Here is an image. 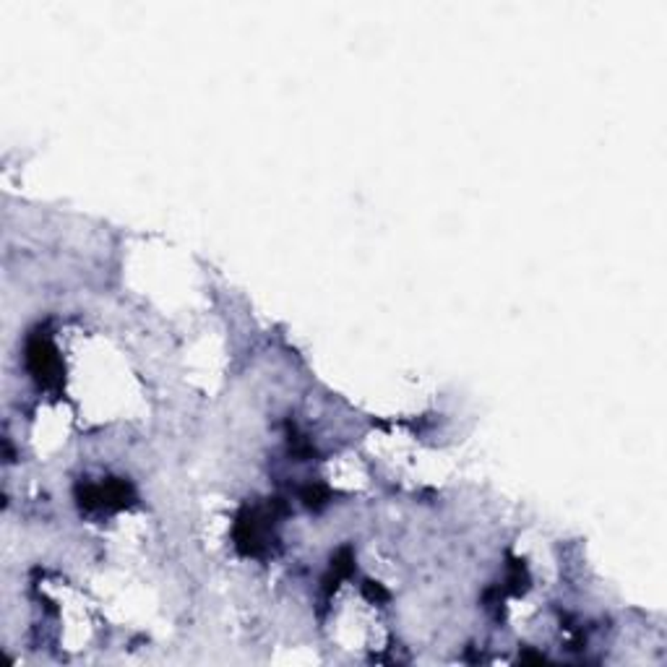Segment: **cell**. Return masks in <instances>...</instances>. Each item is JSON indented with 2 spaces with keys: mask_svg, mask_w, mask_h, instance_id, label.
<instances>
[{
  "mask_svg": "<svg viewBox=\"0 0 667 667\" xmlns=\"http://www.w3.org/2000/svg\"><path fill=\"white\" fill-rule=\"evenodd\" d=\"M29 368L45 383H50L52 378H58V357H55V349L50 347L48 339L34 337L29 342Z\"/></svg>",
  "mask_w": 667,
  "mask_h": 667,
  "instance_id": "1",
  "label": "cell"
}]
</instances>
